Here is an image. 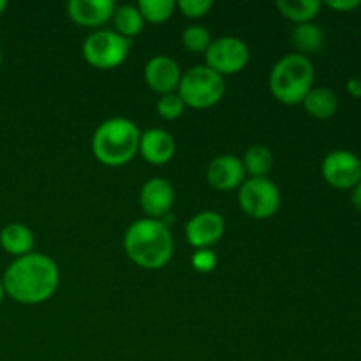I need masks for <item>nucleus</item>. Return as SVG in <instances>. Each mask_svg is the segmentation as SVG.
<instances>
[{"instance_id": "nucleus-1", "label": "nucleus", "mask_w": 361, "mask_h": 361, "mask_svg": "<svg viewBox=\"0 0 361 361\" xmlns=\"http://www.w3.org/2000/svg\"><path fill=\"white\" fill-rule=\"evenodd\" d=\"M7 296L23 305H39L51 298L60 284V270L55 261L41 252L16 257L2 277Z\"/></svg>"}, {"instance_id": "nucleus-2", "label": "nucleus", "mask_w": 361, "mask_h": 361, "mask_svg": "<svg viewBox=\"0 0 361 361\" xmlns=\"http://www.w3.org/2000/svg\"><path fill=\"white\" fill-rule=\"evenodd\" d=\"M123 249L134 264L145 270H161L171 261L175 242L164 221L137 219L123 235Z\"/></svg>"}, {"instance_id": "nucleus-3", "label": "nucleus", "mask_w": 361, "mask_h": 361, "mask_svg": "<svg viewBox=\"0 0 361 361\" xmlns=\"http://www.w3.org/2000/svg\"><path fill=\"white\" fill-rule=\"evenodd\" d=\"M141 130L129 118H108L95 129L92 152L101 164L118 168L140 154Z\"/></svg>"}, {"instance_id": "nucleus-4", "label": "nucleus", "mask_w": 361, "mask_h": 361, "mask_svg": "<svg viewBox=\"0 0 361 361\" xmlns=\"http://www.w3.org/2000/svg\"><path fill=\"white\" fill-rule=\"evenodd\" d=\"M314 63L309 56L289 53L271 67L270 92L282 104H302L307 94L314 88Z\"/></svg>"}, {"instance_id": "nucleus-5", "label": "nucleus", "mask_w": 361, "mask_h": 361, "mask_svg": "<svg viewBox=\"0 0 361 361\" xmlns=\"http://www.w3.org/2000/svg\"><path fill=\"white\" fill-rule=\"evenodd\" d=\"M224 78L207 66H194L182 73L176 94L185 108L208 109L224 97Z\"/></svg>"}, {"instance_id": "nucleus-6", "label": "nucleus", "mask_w": 361, "mask_h": 361, "mask_svg": "<svg viewBox=\"0 0 361 361\" xmlns=\"http://www.w3.org/2000/svg\"><path fill=\"white\" fill-rule=\"evenodd\" d=\"M85 60L101 71L122 66L130 51V41L115 30H95L83 42Z\"/></svg>"}, {"instance_id": "nucleus-7", "label": "nucleus", "mask_w": 361, "mask_h": 361, "mask_svg": "<svg viewBox=\"0 0 361 361\" xmlns=\"http://www.w3.org/2000/svg\"><path fill=\"white\" fill-rule=\"evenodd\" d=\"M238 203L249 217L264 221L281 208V190L270 178H247L238 189Z\"/></svg>"}, {"instance_id": "nucleus-8", "label": "nucleus", "mask_w": 361, "mask_h": 361, "mask_svg": "<svg viewBox=\"0 0 361 361\" xmlns=\"http://www.w3.org/2000/svg\"><path fill=\"white\" fill-rule=\"evenodd\" d=\"M250 60L249 46L238 37L224 35L212 41L204 53V66L210 67L222 78L229 74H236L247 67Z\"/></svg>"}, {"instance_id": "nucleus-9", "label": "nucleus", "mask_w": 361, "mask_h": 361, "mask_svg": "<svg viewBox=\"0 0 361 361\" xmlns=\"http://www.w3.org/2000/svg\"><path fill=\"white\" fill-rule=\"evenodd\" d=\"M324 182L338 190H349L361 182V157L349 150H334L321 164Z\"/></svg>"}, {"instance_id": "nucleus-10", "label": "nucleus", "mask_w": 361, "mask_h": 361, "mask_svg": "<svg viewBox=\"0 0 361 361\" xmlns=\"http://www.w3.org/2000/svg\"><path fill=\"white\" fill-rule=\"evenodd\" d=\"M226 231L224 217L217 212H200L185 226V238L194 249H210L222 240Z\"/></svg>"}, {"instance_id": "nucleus-11", "label": "nucleus", "mask_w": 361, "mask_h": 361, "mask_svg": "<svg viewBox=\"0 0 361 361\" xmlns=\"http://www.w3.org/2000/svg\"><path fill=\"white\" fill-rule=\"evenodd\" d=\"M140 204L148 219L162 221V217H166L175 204V189L166 178L155 176L147 180L141 187Z\"/></svg>"}, {"instance_id": "nucleus-12", "label": "nucleus", "mask_w": 361, "mask_h": 361, "mask_svg": "<svg viewBox=\"0 0 361 361\" xmlns=\"http://www.w3.org/2000/svg\"><path fill=\"white\" fill-rule=\"evenodd\" d=\"M182 71L180 66L166 55H157L150 59L145 66V81L154 92L161 95L175 94L178 90Z\"/></svg>"}, {"instance_id": "nucleus-13", "label": "nucleus", "mask_w": 361, "mask_h": 361, "mask_svg": "<svg viewBox=\"0 0 361 361\" xmlns=\"http://www.w3.org/2000/svg\"><path fill=\"white\" fill-rule=\"evenodd\" d=\"M207 180L210 187L222 192H229L242 187L245 182V169H243L242 159L231 154H224L215 157L208 164Z\"/></svg>"}, {"instance_id": "nucleus-14", "label": "nucleus", "mask_w": 361, "mask_h": 361, "mask_svg": "<svg viewBox=\"0 0 361 361\" xmlns=\"http://www.w3.org/2000/svg\"><path fill=\"white\" fill-rule=\"evenodd\" d=\"M115 7L113 0H71L67 14L80 27L97 28L111 20Z\"/></svg>"}, {"instance_id": "nucleus-15", "label": "nucleus", "mask_w": 361, "mask_h": 361, "mask_svg": "<svg viewBox=\"0 0 361 361\" xmlns=\"http://www.w3.org/2000/svg\"><path fill=\"white\" fill-rule=\"evenodd\" d=\"M176 143L169 133L162 129H148L141 133L140 154L148 164L162 166L173 159Z\"/></svg>"}, {"instance_id": "nucleus-16", "label": "nucleus", "mask_w": 361, "mask_h": 361, "mask_svg": "<svg viewBox=\"0 0 361 361\" xmlns=\"http://www.w3.org/2000/svg\"><path fill=\"white\" fill-rule=\"evenodd\" d=\"M35 238L30 228L21 222H11L0 231V247L14 259L34 252Z\"/></svg>"}, {"instance_id": "nucleus-17", "label": "nucleus", "mask_w": 361, "mask_h": 361, "mask_svg": "<svg viewBox=\"0 0 361 361\" xmlns=\"http://www.w3.org/2000/svg\"><path fill=\"white\" fill-rule=\"evenodd\" d=\"M303 108L310 116L317 120H328L337 113L338 99L330 88L314 87L303 99Z\"/></svg>"}, {"instance_id": "nucleus-18", "label": "nucleus", "mask_w": 361, "mask_h": 361, "mask_svg": "<svg viewBox=\"0 0 361 361\" xmlns=\"http://www.w3.org/2000/svg\"><path fill=\"white\" fill-rule=\"evenodd\" d=\"M291 41L295 44V48L298 49L300 55H312V53L319 51L324 44L323 28L314 23V21L295 25V28L291 32Z\"/></svg>"}, {"instance_id": "nucleus-19", "label": "nucleus", "mask_w": 361, "mask_h": 361, "mask_svg": "<svg viewBox=\"0 0 361 361\" xmlns=\"http://www.w3.org/2000/svg\"><path fill=\"white\" fill-rule=\"evenodd\" d=\"M275 6L286 20L295 25L310 23L321 11L319 0H279Z\"/></svg>"}, {"instance_id": "nucleus-20", "label": "nucleus", "mask_w": 361, "mask_h": 361, "mask_svg": "<svg viewBox=\"0 0 361 361\" xmlns=\"http://www.w3.org/2000/svg\"><path fill=\"white\" fill-rule=\"evenodd\" d=\"M242 164L245 175H250V178H268V173L274 168V154L264 145H252L247 148Z\"/></svg>"}, {"instance_id": "nucleus-21", "label": "nucleus", "mask_w": 361, "mask_h": 361, "mask_svg": "<svg viewBox=\"0 0 361 361\" xmlns=\"http://www.w3.org/2000/svg\"><path fill=\"white\" fill-rule=\"evenodd\" d=\"M111 20L113 25H115L116 34L123 35L129 41L143 32L145 20L137 6H116Z\"/></svg>"}, {"instance_id": "nucleus-22", "label": "nucleus", "mask_w": 361, "mask_h": 361, "mask_svg": "<svg viewBox=\"0 0 361 361\" xmlns=\"http://www.w3.org/2000/svg\"><path fill=\"white\" fill-rule=\"evenodd\" d=\"M137 9H140L145 21L161 25L166 23L175 14L176 2H173V0H140Z\"/></svg>"}, {"instance_id": "nucleus-23", "label": "nucleus", "mask_w": 361, "mask_h": 361, "mask_svg": "<svg viewBox=\"0 0 361 361\" xmlns=\"http://www.w3.org/2000/svg\"><path fill=\"white\" fill-rule=\"evenodd\" d=\"M212 41H214V39H212L210 32L204 27H201V25H190V27H187L182 34L183 46H185L187 51L190 53H207Z\"/></svg>"}, {"instance_id": "nucleus-24", "label": "nucleus", "mask_w": 361, "mask_h": 361, "mask_svg": "<svg viewBox=\"0 0 361 361\" xmlns=\"http://www.w3.org/2000/svg\"><path fill=\"white\" fill-rule=\"evenodd\" d=\"M183 111H185V104H183V101L176 92L175 94L161 95L157 102V113L161 118L176 120L183 115Z\"/></svg>"}, {"instance_id": "nucleus-25", "label": "nucleus", "mask_w": 361, "mask_h": 361, "mask_svg": "<svg viewBox=\"0 0 361 361\" xmlns=\"http://www.w3.org/2000/svg\"><path fill=\"white\" fill-rule=\"evenodd\" d=\"M214 2L212 0H180L176 2V9L187 18H203L210 13Z\"/></svg>"}, {"instance_id": "nucleus-26", "label": "nucleus", "mask_w": 361, "mask_h": 361, "mask_svg": "<svg viewBox=\"0 0 361 361\" xmlns=\"http://www.w3.org/2000/svg\"><path fill=\"white\" fill-rule=\"evenodd\" d=\"M217 256H215V252L212 249L196 250L192 259H190L192 268L196 271H200V274H210V271H214L217 268Z\"/></svg>"}, {"instance_id": "nucleus-27", "label": "nucleus", "mask_w": 361, "mask_h": 361, "mask_svg": "<svg viewBox=\"0 0 361 361\" xmlns=\"http://www.w3.org/2000/svg\"><path fill=\"white\" fill-rule=\"evenodd\" d=\"M326 6L330 9L338 11V13H349V11L360 7L361 2H358V0H335V2H326Z\"/></svg>"}, {"instance_id": "nucleus-28", "label": "nucleus", "mask_w": 361, "mask_h": 361, "mask_svg": "<svg viewBox=\"0 0 361 361\" xmlns=\"http://www.w3.org/2000/svg\"><path fill=\"white\" fill-rule=\"evenodd\" d=\"M348 92L353 97L361 99V78H351L348 81Z\"/></svg>"}, {"instance_id": "nucleus-29", "label": "nucleus", "mask_w": 361, "mask_h": 361, "mask_svg": "<svg viewBox=\"0 0 361 361\" xmlns=\"http://www.w3.org/2000/svg\"><path fill=\"white\" fill-rule=\"evenodd\" d=\"M353 194H351V203H353V207L356 208V210L360 212L361 214V182L358 183V185H355L353 187Z\"/></svg>"}, {"instance_id": "nucleus-30", "label": "nucleus", "mask_w": 361, "mask_h": 361, "mask_svg": "<svg viewBox=\"0 0 361 361\" xmlns=\"http://www.w3.org/2000/svg\"><path fill=\"white\" fill-rule=\"evenodd\" d=\"M4 296H6V291H4V284H2V279H0V303H2Z\"/></svg>"}, {"instance_id": "nucleus-31", "label": "nucleus", "mask_w": 361, "mask_h": 361, "mask_svg": "<svg viewBox=\"0 0 361 361\" xmlns=\"http://www.w3.org/2000/svg\"><path fill=\"white\" fill-rule=\"evenodd\" d=\"M6 9H7V2L6 0H0V14H2Z\"/></svg>"}, {"instance_id": "nucleus-32", "label": "nucleus", "mask_w": 361, "mask_h": 361, "mask_svg": "<svg viewBox=\"0 0 361 361\" xmlns=\"http://www.w3.org/2000/svg\"><path fill=\"white\" fill-rule=\"evenodd\" d=\"M0 66H2V51H0Z\"/></svg>"}]
</instances>
